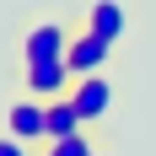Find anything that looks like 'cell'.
Listing matches in <instances>:
<instances>
[{
	"label": "cell",
	"instance_id": "cell-10",
	"mask_svg": "<svg viewBox=\"0 0 156 156\" xmlns=\"http://www.w3.org/2000/svg\"><path fill=\"white\" fill-rule=\"evenodd\" d=\"M92 156H102V151H92Z\"/></svg>",
	"mask_w": 156,
	"mask_h": 156
},
{
	"label": "cell",
	"instance_id": "cell-5",
	"mask_svg": "<svg viewBox=\"0 0 156 156\" xmlns=\"http://www.w3.org/2000/svg\"><path fill=\"white\" fill-rule=\"evenodd\" d=\"M5 135H16V140H48V102L43 97H22V102H11V113H5Z\"/></svg>",
	"mask_w": 156,
	"mask_h": 156
},
{
	"label": "cell",
	"instance_id": "cell-2",
	"mask_svg": "<svg viewBox=\"0 0 156 156\" xmlns=\"http://www.w3.org/2000/svg\"><path fill=\"white\" fill-rule=\"evenodd\" d=\"M70 38H76V32L65 27V22H32V27L22 32V65H32V59H65Z\"/></svg>",
	"mask_w": 156,
	"mask_h": 156
},
{
	"label": "cell",
	"instance_id": "cell-3",
	"mask_svg": "<svg viewBox=\"0 0 156 156\" xmlns=\"http://www.w3.org/2000/svg\"><path fill=\"white\" fill-rule=\"evenodd\" d=\"M22 86H27L32 97H65L70 86H76V76H70V65L65 59H32V65H22Z\"/></svg>",
	"mask_w": 156,
	"mask_h": 156
},
{
	"label": "cell",
	"instance_id": "cell-8",
	"mask_svg": "<svg viewBox=\"0 0 156 156\" xmlns=\"http://www.w3.org/2000/svg\"><path fill=\"white\" fill-rule=\"evenodd\" d=\"M43 156H92V140L86 135H65V140H48Z\"/></svg>",
	"mask_w": 156,
	"mask_h": 156
},
{
	"label": "cell",
	"instance_id": "cell-6",
	"mask_svg": "<svg viewBox=\"0 0 156 156\" xmlns=\"http://www.w3.org/2000/svg\"><path fill=\"white\" fill-rule=\"evenodd\" d=\"M81 108L70 102V92L65 97H48V140H65V135H81Z\"/></svg>",
	"mask_w": 156,
	"mask_h": 156
},
{
	"label": "cell",
	"instance_id": "cell-4",
	"mask_svg": "<svg viewBox=\"0 0 156 156\" xmlns=\"http://www.w3.org/2000/svg\"><path fill=\"white\" fill-rule=\"evenodd\" d=\"M70 102L81 108V119H86V124L108 119V108H113V81H108V70H97V76H76Z\"/></svg>",
	"mask_w": 156,
	"mask_h": 156
},
{
	"label": "cell",
	"instance_id": "cell-1",
	"mask_svg": "<svg viewBox=\"0 0 156 156\" xmlns=\"http://www.w3.org/2000/svg\"><path fill=\"white\" fill-rule=\"evenodd\" d=\"M113 43H119V38H102L97 27H81L76 38H70V48H65V65H70V76H97V70H108Z\"/></svg>",
	"mask_w": 156,
	"mask_h": 156
},
{
	"label": "cell",
	"instance_id": "cell-7",
	"mask_svg": "<svg viewBox=\"0 0 156 156\" xmlns=\"http://www.w3.org/2000/svg\"><path fill=\"white\" fill-rule=\"evenodd\" d=\"M86 27H97L102 38H124V5L119 0H97L86 11Z\"/></svg>",
	"mask_w": 156,
	"mask_h": 156
},
{
	"label": "cell",
	"instance_id": "cell-9",
	"mask_svg": "<svg viewBox=\"0 0 156 156\" xmlns=\"http://www.w3.org/2000/svg\"><path fill=\"white\" fill-rule=\"evenodd\" d=\"M0 156H32V145L16 140V135H0Z\"/></svg>",
	"mask_w": 156,
	"mask_h": 156
}]
</instances>
